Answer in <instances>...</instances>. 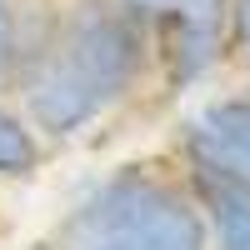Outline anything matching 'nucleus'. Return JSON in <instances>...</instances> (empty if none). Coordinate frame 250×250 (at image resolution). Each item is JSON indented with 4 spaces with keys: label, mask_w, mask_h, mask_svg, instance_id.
I'll list each match as a JSON object with an SVG mask.
<instances>
[{
    "label": "nucleus",
    "mask_w": 250,
    "mask_h": 250,
    "mask_svg": "<svg viewBox=\"0 0 250 250\" xmlns=\"http://www.w3.org/2000/svg\"><path fill=\"white\" fill-rule=\"evenodd\" d=\"M45 250H205V220L175 180L115 170L65 210Z\"/></svg>",
    "instance_id": "1"
},
{
    "label": "nucleus",
    "mask_w": 250,
    "mask_h": 250,
    "mask_svg": "<svg viewBox=\"0 0 250 250\" xmlns=\"http://www.w3.org/2000/svg\"><path fill=\"white\" fill-rule=\"evenodd\" d=\"M50 55L100 105H115L135 90L145 60H150V25L115 0H75Z\"/></svg>",
    "instance_id": "2"
},
{
    "label": "nucleus",
    "mask_w": 250,
    "mask_h": 250,
    "mask_svg": "<svg viewBox=\"0 0 250 250\" xmlns=\"http://www.w3.org/2000/svg\"><path fill=\"white\" fill-rule=\"evenodd\" d=\"M190 200L205 220V250H250V170L215 150L195 125L185 130Z\"/></svg>",
    "instance_id": "3"
},
{
    "label": "nucleus",
    "mask_w": 250,
    "mask_h": 250,
    "mask_svg": "<svg viewBox=\"0 0 250 250\" xmlns=\"http://www.w3.org/2000/svg\"><path fill=\"white\" fill-rule=\"evenodd\" d=\"M25 110H30V125H35V130L65 140V135H75V130H85L105 105H100V100L45 50V55L30 65V75H25Z\"/></svg>",
    "instance_id": "4"
},
{
    "label": "nucleus",
    "mask_w": 250,
    "mask_h": 250,
    "mask_svg": "<svg viewBox=\"0 0 250 250\" xmlns=\"http://www.w3.org/2000/svg\"><path fill=\"white\" fill-rule=\"evenodd\" d=\"M195 130L210 140L215 150H225L235 165H245V170H250V95L210 100V105H205V115L195 120Z\"/></svg>",
    "instance_id": "5"
},
{
    "label": "nucleus",
    "mask_w": 250,
    "mask_h": 250,
    "mask_svg": "<svg viewBox=\"0 0 250 250\" xmlns=\"http://www.w3.org/2000/svg\"><path fill=\"white\" fill-rule=\"evenodd\" d=\"M40 170V130L20 115L0 105V180H25Z\"/></svg>",
    "instance_id": "6"
},
{
    "label": "nucleus",
    "mask_w": 250,
    "mask_h": 250,
    "mask_svg": "<svg viewBox=\"0 0 250 250\" xmlns=\"http://www.w3.org/2000/svg\"><path fill=\"white\" fill-rule=\"evenodd\" d=\"M160 20H170V25H190V30H215L225 35V0H170V10ZM155 20V25H160Z\"/></svg>",
    "instance_id": "7"
},
{
    "label": "nucleus",
    "mask_w": 250,
    "mask_h": 250,
    "mask_svg": "<svg viewBox=\"0 0 250 250\" xmlns=\"http://www.w3.org/2000/svg\"><path fill=\"white\" fill-rule=\"evenodd\" d=\"M20 60V30H15V5L0 0V75Z\"/></svg>",
    "instance_id": "8"
},
{
    "label": "nucleus",
    "mask_w": 250,
    "mask_h": 250,
    "mask_svg": "<svg viewBox=\"0 0 250 250\" xmlns=\"http://www.w3.org/2000/svg\"><path fill=\"white\" fill-rule=\"evenodd\" d=\"M225 20H230L235 45L250 55V0H225Z\"/></svg>",
    "instance_id": "9"
},
{
    "label": "nucleus",
    "mask_w": 250,
    "mask_h": 250,
    "mask_svg": "<svg viewBox=\"0 0 250 250\" xmlns=\"http://www.w3.org/2000/svg\"><path fill=\"white\" fill-rule=\"evenodd\" d=\"M115 5H125L135 20H145V25H155V20L170 10V0H115Z\"/></svg>",
    "instance_id": "10"
}]
</instances>
